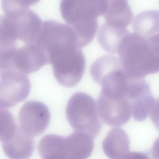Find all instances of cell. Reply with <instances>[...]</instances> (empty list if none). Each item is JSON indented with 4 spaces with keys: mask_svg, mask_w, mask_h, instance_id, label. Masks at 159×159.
<instances>
[{
    "mask_svg": "<svg viewBox=\"0 0 159 159\" xmlns=\"http://www.w3.org/2000/svg\"><path fill=\"white\" fill-rule=\"evenodd\" d=\"M129 136L120 128L112 129L102 143L103 150L110 159H122L129 153Z\"/></svg>",
    "mask_w": 159,
    "mask_h": 159,
    "instance_id": "7c38bea8",
    "label": "cell"
},
{
    "mask_svg": "<svg viewBox=\"0 0 159 159\" xmlns=\"http://www.w3.org/2000/svg\"><path fill=\"white\" fill-rule=\"evenodd\" d=\"M129 33L127 28L114 26L105 22L98 31L97 40L104 50L111 54H117L121 40Z\"/></svg>",
    "mask_w": 159,
    "mask_h": 159,
    "instance_id": "5bb4252c",
    "label": "cell"
},
{
    "mask_svg": "<svg viewBox=\"0 0 159 159\" xmlns=\"http://www.w3.org/2000/svg\"><path fill=\"white\" fill-rule=\"evenodd\" d=\"M18 119L20 129L29 136L34 137L42 134L47 129L50 113L43 103L28 101L20 108Z\"/></svg>",
    "mask_w": 159,
    "mask_h": 159,
    "instance_id": "ba28073f",
    "label": "cell"
},
{
    "mask_svg": "<svg viewBox=\"0 0 159 159\" xmlns=\"http://www.w3.org/2000/svg\"><path fill=\"white\" fill-rule=\"evenodd\" d=\"M108 2V0L61 1V16L74 31L80 48L93 40L98 30V18L105 13Z\"/></svg>",
    "mask_w": 159,
    "mask_h": 159,
    "instance_id": "7a4b0ae2",
    "label": "cell"
},
{
    "mask_svg": "<svg viewBox=\"0 0 159 159\" xmlns=\"http://www.w3.org/2000/svg\"><path fill=\"white\" fill-rule=\"evenodd\" d=\"M66 117L75 130L82 132L94 139L102 128L97 102L92 96L83 92L74 93L66 108Z\"/></svg>",
    "mask_w": 159,
    "mask_h": 159,
    "instance_id": "5b68a950",
    "label": "cell"
},
{
    "mask_svg": "<svg viewBox=\"0 0 159 159\" xmlns=\"http://www.w3.org/2000/svg\"><path fill=\"white\" fill-rule=\"evenodd\" d=\"M10 15L16 20L19 40L26 44L35 43L43 25L40 17L29 8Z\"/></svg>",
    "mask_w": 159,
    "mask_h": 159,
    "instance_id": "30bf717a",
    "label": "cell"
},
{
    "mask_svg": "<svg viewBox=\"0 0 159 159\" xmlns=\"http://www.w3.org/2000/svg\"><path fill=\"white\" fill-rule=\"evenodd\" d=\"M97 103L101 120L111 127L124 125L132 116L131 102L127 96L101 93Z\"/></svg>",
    "mask_w": 159,
    "mask_h": 159,
    "instance_id": "52a82bcc",
    "label": "cell"
},
{
    "mask_svg": "<svg viewBox=\"0 0 159 159\" xmlns=\"http://www.w3.org/2000/svg\"><path fill=\"white\" fill-rule=\"evenodd\" d=\"M40 0H2V7L5 15L18 13L28 9Z\"/></svg>",
    "mask_w": 159,
    "mask_h": 159,
    "instance_id": "e0dca14e",
    "label": "cell"
},
{
    "mask_svg": "<svg viewBox=\"0 0 159 159\" xmlns=\"http://www.w3.org/2000/svg\"><path fill=\"white\" fill-rule=\"evenodd\" d=\"M122 159H150L146 152H130L127 153Z\"/></svg>",
    "mask_w": 159,
    "mask_h": 159,
    "instance_id": "d6986e66",
    "label": "cell"
},
{
    "mask_svg": "<svg viewBox=\"0 0 159 159\" xmlns=\"http://www.w3.org/2000/svg\"><path fill=\"white\" fill-rule=\"evenodd\" d=\"M49 64L45 52L36 43L18 48L13 59L14 69L26 75L35 72Z\"/></svg>",
    "mask_w": 159,
    "mask_h": 159,
    "instance_id": "9c48e42d",
    "label": "cell"
},
{
    "mask_svg": "<svg viewBox=\"0 0 159 159\" xmlns=\"http://www.w3.org/2000/svg\"><path fill=\"white\" fill-rule=\"evenodd\" d=\"M30 90L26 74L14 69L0 70V108H10L23 102Z\"/></svg>",
    "mask_w": 159,
    "mask_h": 159,
    "instance_id": "8992f818",
    "label": "cell"
},
{
    "mask_svg": "<svg viewBox=\"0 0 159 159\" xmlns=\"http://www.w3.org/2000/svg\"><path fill=\"white\" fill-rule=\"evenodd\" d=\"M18 128L12 113L6 109L0 108V141L3 143L10 139Z\"/></svg>",
    "mask_w": 159,
    "mask_h": 159,
    "instance_id": "2e32d148",
    "label": "cell"
},
{
    "mask_svg": "<svg viewBox=\"0 0 159 159\" xmlns=\"http://www.w3.org/2000/svg\"><path fill=\"white\" fill-rule=\"evenodd\" d=\"M103 16L108 24L127 28L132 21L133 15L127 0H108Z\"/></svg>",
    "mask_w": 159,
    "mask_h": 159,
    "instance_id": "4fadbf2b",
    "label": "cell"
},
{
    "mask_svg": "<svg viewBox=\"0 0 159 159\" xmlns=\"http://www.w3.org/2000/svg\"><path fill=\"white\" fill-rule=\"evenodd\" d=\"M93 139L76 130L66 137L47 134L40 141L38 151L43 159H87L93 151Z\"/></svg>",
    "mask_w": 159,
    "mask_h": 159,
    "instance_id": "3957f363",
    "label": "cell"
},
{
    "mask_svg": "<svg viewBox=\"0 0 159 159\" xmlns=\"http://www.w3.org/2000/svg\"><path fill=\"white\" fill-rule=\"evenodd\" d=\"M5 155L10 159H29L34 150V142L31 136L18 127L15 134L2 143Z\"/></svg>",
    "mask_w": 159,
    "mask_h": 159,
    "instance_id": "8fae6325",
    "label": "cell"
},
{
    "mask_svg": "<svg viewBox=\"0 0 159 159\" xmlns=\"http://www.w3.org/2000/svg\"><path fill=\"white\" fill-rule=\"evenodd\" d=\"M150 116L154 126L159 131V98L156 100L155 106L150 113Z\"/></svg>",
    "mask_w": 159,
    "mask_h": 159,
    "instance_id": "ac0fdd59",
    "label": "cell"
},
{
    "mask_svg": "<svg viewBox=\"0 0 159 159\" xmlns=\"http://www.w3.org/2000/svg\"><path fill=\"white\" fill-rule=\"evenodd\" d=\"M48 58L54 76L60 84L72 88L79 83L86 67V60L80 48L69 45L54 48L48 53Z\"/></svg>",
    "mask_w": 159,
    "mask_h": 159,
    "instance_id": "277c9868",
    "label": "cell"
},
{
    "mask_svg": "<svg viewBox=\"0 0 159 159\" xmlns=\"http://www.w3.org/2000/svg\"><path fill=\"white\" fill-rule=\"evenodd\" d=\"M133 29L135 33L148 39L159 34V11L148 10L134 18Z\"/></svg>",
    "mask_w": 159,
    "mask_h": 159,
    "instance_id": "9a60e30c",
    "label": "cell"
},
{
    "mask_svg": "<svg viewBox=\"0 0 159 159\" xmlns=\"http://www.w3.org/2000/svg\"><path fill=\"white\" fill-rule=\"evenodd\" d=\"M117 54L122 70L130 79H142L159 72V58L155 48L148 39L135 33L124 36Z\"/></svg>",
    "mask_w": 159,
    "mask_h": 159,
    "instance_id": "6da1fadb",
    "label": "cell"
}]
</instances>
